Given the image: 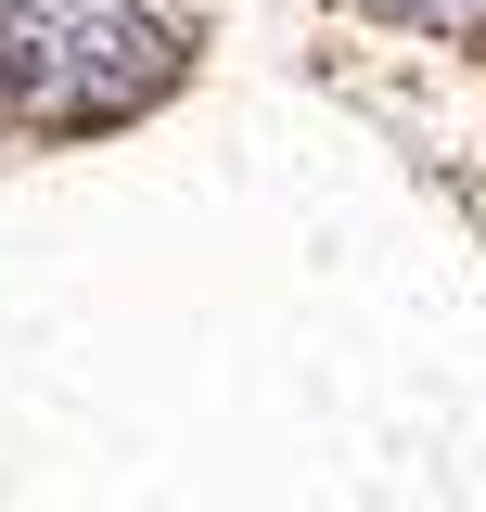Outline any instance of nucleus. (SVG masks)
<instances>
[{
  "instance_id": "nucleus-1",
  "label": "nucleus",
  "mask_w": 486,
  "mask_h": 512,
  "mask_svg": "<svg viewBox=\"0 0 486 512\" xmlns=\"http://www.w3.org/2000/svg\"><path fill=\"white\" fill-rule=\"evenodd\" d=\"M192 13L180 0H0V128L90 141L180 90Z\"/></svg>"
},
{
  "instance_id": "nucleus-2",
  "label": "nucleus",
  "mask_w": 486,
  "mask_h": 512,
  "mask_svg": "<svg viewBox=\"0 0 486 512\" xmlns=\"http://www.w3.org/2000/svg\"><path fill=\"white\" fill-rule=\"evenodd\" d=\"M384 26H423V39H486V0H359Z\"/></svg>"
}]
</instances>
